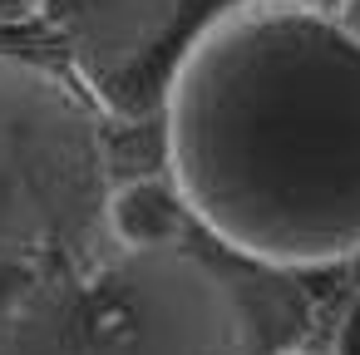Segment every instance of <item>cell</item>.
<instances>
[{"label":"cell","mask_w":360,"mask_h":355,"mask_svg":"<svg viewBox=\"0 0 360 355\" xmlns=\"http://www.w3.org/2000/svg\"><path fill=\"white\" fill-rule=\"evenodd\" d=\"M163 158L193 222L271 271L360 262V35L321 0H247L183 55Z\"/></svg>","instance_id":"1"},{"label":"cell","mask_w":360,"mask_h":355,"mask_svg":"<svg viewBox=\"0 0 360 355\" xmlns=\"http://www.w3.org/2000/svg\"><path fill=\"white\" fill-rule=\"evenodd\" d=\"M0 355H262L242 296L183 247H94L0 306Z\"/></svg>","instance_id":"2"},{"label":"cell","mask_w":360,"mask_h":355,"mask_svg":"<svg viewBox=\"0 0 360 355\" xmlns=\"http://www.w3.org/2000/svg\"><path fill=\"white\" fill-rule=\"evenodd\" d=\"M109 188L99 104L50 65L0 55V266L45 271L94 252Z\"/></svg>","instance_id":"3"},{"label":"cell","mask_w":360,"mask_h":355,"mask_svg":"<svg viewBox=\"0 0 360 355\" xmlns=\"http://www.w3.org/2000/svg\"><path fill=\"white\" fill-rule=\"evenodd\" d=\"M237 6L247 0H45V25L104 119L148 124L163 114L193 40Z\"/></svg>","instance_id":"4"},{"label":"cell","mask_w":360,"mask_h":355,"mask_svg":"<svg viewBox=\"0 0 360 355\" xmlns=\"http://www.w3.org/2000/svg\"><path fill=\"white\" fill-rule=\"evenodd\" d=\"M193 227V212L168 173H139L109 188L104 232L114 247H178V237Z\"/></svg>","instance_id":"5"},{"label":"cell","mask_w":360,"mask_h":355,"mask_svg":"<svg viewBox=\"0 0 360 355\" xmlns=\"http://www.w3.org/2000/svg\"><path fill=\"white\" fill-rule=\"evenodd\" d=\"M330 355H360V291L350 296L340 325H335V340H330Z\"/></svg>","instance_id":"6"},{"label":"cell","mask_w":360,"mask_h":355,"mask_svg":"<svg viewBox=\"0 0 360 355\" xmlns=\"http://www.w3.org/2000/svg\"><path fill=\"white\" fill-rule=\"evenodd\" d=\"M45 20V0H0V30H25Z\"/></svg>","instance_id":"7"},{"label":"cell","mask_w":360,"mask_h":355,"mask_svg":"<svg viewBox=\"0 0 360 355\" xmlns=\"http://www.w3.org/2000/svg\"><path fill=\"white\" fill-rule=\"evenodd\" d=\"M335 15H340V25L350 30V35H360V0H335V6H330Z\"/></svg>","instance_id":"8"},{"label":"cell","mask_w":360,"mask_h":355,"mask_svg":"<svg viewBox=\"0 0 360 355\" xmlns=\"http://www.w3.org/2000/svg\"><path fill=\"white\" fill-rule=\"evenodd\" d=\"M276 355H311V350H276Z\"/></svg>","instance_id":"9"}]
</instances>
